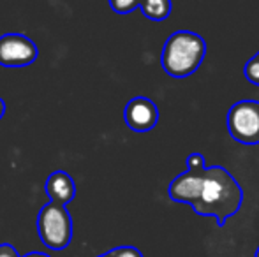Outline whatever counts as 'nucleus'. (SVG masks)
Instances as JSON below:
<instances>
[{"label": "nucleus", "mask_w": 259, "mask_h": 257, "mask_svg": "<svg viewBox=\"0 0 259 257\" xmlns=\"http://www.w3.org/2000/svg\"><path fill=\"white\" fill-rule=\"evenodd\" d=\"M167 195L171 201L192 206L198 215L215 217L219 227H224L226 220L236 215L243 202V189L222 166L187 169L175 176Z\"/></svg>", "instance_id": "1"}, {"label": "nucleus", "mask_w": 259, "mask_h": 257, "mask_svg": "<svg viewBox=\"0 0 259 257\" xmlns=\"http://www.w3.org/2000/svg\"><path fill=\"white\" fill-rule=\"evenodd\" d=\"M206 57V41L192 30H177L166 39L160 65L171 78H187L201 67Z\"/></svg>", "instance_id": "2"}, {"label": "nucleus", "mask_w": 259, "mask_h": 257, "mask_svg": "<svg viewBox=\"0 0 259 257\" xmlns=\"http://www.w3.org/2000/svg\"><path fill=\"white\" fill-rule=\"evenodd\" d=\"M37 233L52 250H64L72 240V219L64 204L48 202L37 215Z\"/></svg>", "instance_id": "3"}, {"label": "nucleus", "mask_w": 259, "mask_h": 257, "mask_svg": "<svg viewBox=\"0 0 259 257\" xmlns=\"http://www.w3.org/2000/svg\"><path fill=\"white\" fill-rule=\"evenodd\" d=\"M229 136L236 143L254 146L259 144V100H238L228 111L226 117Z\"/></svg>", "instance_id": "4"}, {"label": "nucleus", "mask_w": 259, "mask_h": 257, "mask_svg": "<svg viewBox=\"0 0 259 257\" xmlns=\"http://www.w3.org/2000/svg\"><path fill=\"white\" fill-rule=\"evenodd\" d=\"M39 57V49L30 37L23 34L0 35V65L2 67H27Z\"/></svg>", "instance_id": "5"}, {"label": "nucleus", "mask_w": 259, "mask_h": 257, "mask_svg": "<svg viewBox=\"0 0 259 257\" xmlns=\"http://www.w3.org/2000/svg\"><path fill=\"white\" fill-rule=\"evenodd\" d=\"M123 120L134 132H148L159 122V108L152 99L138 95L127 102L123 110Z\"/></svg>", "instance_id": "6"}, {"label": "nucleus", "mask_w": 259, "mask_h": 257, "mask_svg": "<svg viewBox=\"0 0 259 257\" xmlns=\"http://www.w3.org/2000/svg\"><path fill=\"white\" fill-rule=\"evenodd\" d=\"M46 194L57 204H67L76 197V183L65 171H53L46 180Z\"/></svg>", "instance_id": "7"}, {"label": "nucleus", "mask_w": 259, "mask_h": 257, "mask_svg": "<svg viewBox=\"0 0 259 257\" xmlns=\"http://www.w3.org/2000/svg\"><path fill=\"white\" fill-rule=\"evenodd\" d=\"M140 9L148 20L164 21L171 16L173 2H171V0H141Z\"/></svg>", "instance_id": "8"}, {"label": "nucleus", "mask_w": 259, "mask_h": 257, "mask_svg": "<svg viewBox=\"0 0 259 257\" xmlns=\"http://www.w3.org/2000/svg\"><path fill=\"white\" fill-rule=\"evenodd\" d=\"M243 76H245V79L249 83L259 86V52L243 65Z\"/></svg>", "instance_id": "9"}, {"label": "nucleus", "mask_w": 259, "mask_h": 257, "mask_svg": "<svg viewBox=\"0 0 259 257\" xmlns=\"http://www.w3.org/2000/svg\"><path fill=\"white\" fill-rule=\"evenodd\" d=\"M109 7L113 9V13L116 14H129L134 9H138L141 4V0H108Z\"/></svg>", "instance_id": "10"}, {"label": "nucleus", "mask_w": 259, "mask_h": 257, "mask_svg": "<svg viewBox=\"0 0 259 257\" xmlns=\"http://www.w3.org/2000/svg\"><path fill=\"white\" fill-rule=\"evenodd\" d=\"M97 257H143V254L136 247H116L113 250H108L106 254Z\"/></svg>", "instance_id": "11"}, {"label": "nucleus", "mask_w": 259, "mask_h": 257, "mask_svg": "<svg viewBox=\"0 0 259 257\" xmlns=\"http://www.w3.org/2000/svg\"><path fill=\"white\" fill-rule=\"evenodd\" d=\"M185 164H187V169H201V168H206L205 155H203V153H198V151H194V153H191V155L187 157Z\"/></svg>", "instance_id": "12"}, {"label": "nucleus", "mask_w": 259, "mask_h": 257, "mask_svg": "<svg viewBox=\"0 0 259 257\" xmlns=\"http://www.w3.org/2000/svg\"><path fill=\"white\" fill-rule=\"evenodd\" d=\"M0 257H20V254L16 252V248L9 243H2L0 245Z\"/></svg>", "instance_id": "13"}, {"label": "nucleus", "mask_w": 259, "mask_h": 257, "mask_svg": "<svg viewBox=\"0 0 259 257\" xmlns=\"http://www.w3.org/2000/svg\"><path fill=\"white\" fill-rule=\"evenodd\" d=\"M4 115H6V102H4V99L0 97V120H2Z\"/></svg>", "instance_id": "14"}, {"label": "nucleus", "mask_w": 259, "mask_h": 257, "mask_svg": "<svg viewBox=\"0 0 259 257\" xmlns=\"http://www.w3.org/2000/svg\"><path fill=\"white\" fill-rule=\"evenodd\" d=\"M25 257H50L48 254H42V252H30V254H27Z\"/></svg>", "instance_id": "15"}, {"label": "nucleus", "mask_w": 259, "mask_h": 257, "mask_svg": "<svg viewBox=\"0 0 259 257\" xmlns=\"http://www.w3.org/2000/svg\"><path fill=\"white\" fill-rule=\"evenodd\" d=\"M254 257H259V247H257V250H256V254H254Z\"/></svg>", "instance_id": "16"}]
</instances>
